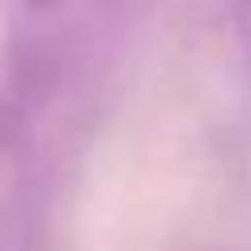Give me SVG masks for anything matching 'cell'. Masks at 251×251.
<instances>
[{
  "instance_id": "cell-1",
  "label": "cell",
  "mask_w": 251,
  "mask_h": 251,
  "mask_svg": "<svg viewBox=\"0 0 251 251\" xmlns=\"http://www.w3.org/2000/svg\"><path fill=\"white\" fill-rule=\"evenodd\" d=\"M110 0H20L16 4V59H20V90L43 94L67 63H75L106 20Z\"/></svg>"
},
{
  "instance_id": "cell-2",
  "label": "cell",
  "mask_w": 251,
  "mask_h": 251,
  "mask_svg": "<svg viewBox=\"0 0 251 251\" xmlns=\"http://www.w3.org/2000/svg\"><path fill=\"white\" fill-rule=\"evenodd\" d=\"M231 24H235V35H239V47L251 63V0H231Z\"/></svg>"
}]
</instances>
